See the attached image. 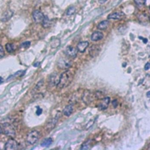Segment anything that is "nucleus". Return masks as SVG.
<instances>
[{
    "mask_svg": "<svg viewBox=\"0 0 150 150\" xmlns=\"http://www.w3.org/2000/svg\"><path fill=\"white\" fill-rule=\"evenodd\" d=\"M73 79V74L72 72L69 70L66 71L60 75L59 77V81L57 85V87L60 89L66 88L71 84Z\"/></svg>",
    "mask_w": 150,
    "mask_h": 150,
    "instance_id": "1",
    "label": "nucleus"
},
{
    "mask_svg": "<svg viewBox=\"0 0 150 150\" xmlns=\"http://www.w3.org/2000/svg\"><path fill=\"white\" fill-rule=\"evenodd\" d=\"M57 65L61 69H67L72 66L73 62L71 60L68 58L62 57L57 61Z\"/></svg>",
    "mask_w": 150,
    "mask_h": 150,
    "instance_id": "2",
    "label": "nucleus"
},
{
    "mask_svg": "<svg viewBox=\"0 0 150 150\" xmlns=\"http://www.w3.org/2000/svg\"><path fill=\"white\" fill-rule=\"evenodd\" d=\"M40 134L38 131L34 130L29 132L27 136V142L30 145L35 144L39 139Z\"/></svg>",
    "mask_w": 150,
    "mask_h": 150,
    "instance_id": "3",
    "label": "nucleus"
},
{
    "mask_svg": "<svg viewBox=\"0 0 150 150\" xmlns=\"http://www.w3.org/2000/svg\"><path fill=\"white\" fill-rule=\"evenodd\" d=\"M95 96L96 97V94H94L91 91L87 90L83 93L82 99L84 103H85L87 105H89L94 100Z\"/></svg>",
    "mask_w": 150,
    "mask_h": 150,
    "instance_id": "4",
    "label": "nucleus"
},
{
    "mask_svg": "<svg viewBox=\"0 0 150 150\" xmlns=\"http://www.w3.org/2000/svg\"><path fill=\"white\" fill-rule=\"evenodd\" d=\"M3 132L11 137H14L15 135V131L14 127L9 123H5L3 124Z\"/></svg>",
    "mask_w": 150,
    "mask_h": 150,
    "instance_id": "5",
    "label": "nucleus"
},
{
    "mask_svg": "<svg viewBox=\"0 0 150 150\" xmlns=\"http://www.w3.org/2000/svg\"><path fill=\"white\" fill-rule=\"evenodd\" d=\"M45 16L39 10H35L32 13V18L35 23H41L42 22Z\"/></svg>",
    "mask_w": 150,
    "mask_h": 150,
    "instance_id": "6",
    "label": "nucleus"
},
{
    "mask_svg": "<svg viewBox=\"0 0 150 150\" xmlns=\"http://www.w3.org/2000/svg\"><path fill=\"white\" fill-rule=\"evenodd\" d=\"M64 52L67 56L70 58H76L78 54V50L75 48L71 46H68L64 50Z\"/></svg>",
    "mask_w": 150,
    "mask_h": 150,
    "instance_id": "7",
    "label": "nucleus"
},
{
    "mask_svg": "<svg viewBox=\"0 0 150 150\" xmlns=\"http://www.w3.org/2000/svg\"><path fill=\"white\" fill-rule=\"evenodd\" d=\"M18 148V143L14 139H10L6 143L4 149L6 150H14Z\"/></svg>",
    "mask_w": 150,
    "mask_h": 150,
    "instance_id": "8",
    "label": "nucleus"
},
{
    "mask_svg": "<svg viewBox=\"0 0 150 150\" xmlns=\"http://www.w3.org/2000/svg\"><path fill=\"white\" fill-rule=\"evenodd\" d=\"M59 77L57 73H53L50 75L49 79V84L50 87L56 86L59 81Z\"/></svg>",
    "mask_w": 150,
    "mask_h": 150,
    "instance_id": "9",
    "label": "nucleus"
},
{
    "mask_svg": "<svg viewBox=\"0 0 150 150\" xmlns=\"http://www.w3.org/2000/svg\"><path fill=\"white\" fill-rule=\"evenodd\" d=\"M110 102V97H105L103 98L102 100V101L100 103V104L98 105V108L101 110H105L107 108L109 107V103Z\"/></svg>",
    "mask_w": 150,
    "mask_h": 150,
    "instance_id": "10",
    "label": "nucleus"
},
{
    "mask_svg": "<svg viewBox=\"0 0 150 150\" xmlns=\"http://www.w3.org/2000/svg\"><path fill=\"white\" fill-rule=\"evenodd\" d=\"M125 14L124 13L118 11V12H115L112 14H110L108 16L107 18L108 20H120L124 17Z\"/></svg>",
    "mask_w": 150,
    "mask_h": 150,
    "instance_id": "11",
    "label": "nucleus"
},
{
    "mask_svg": "<svg viewBox=\"0 0 150 150\" xmlns=\"http://www.w3.org/2000/svg\"><path fill=\"white\" fill-rule=\"evenodd\" d=\"M100 51V48L99 45H93L89 50L90 55L93 58L97 56Z\"/></svg>",
    "mask_w": 150,
    "mask_h": 150,
    "instance_id": "12",
    "label": "nucleus"
},
{
    "mask_svg": "<svg viewBox=\"0 0 150 150\" xmlns=\"http://www.w3.org/2000/svg\"><path fill=\"white\" fill-rule=\"evenodd\" d=\"M14 14V12L10 10H7L6 12H4L1 17V20L3 22H7L8 21H9L12 17L13 16Z\"/></svg>",
    "mask_w": 150,
    "mask_h": 150,
    "instance_id": "13",
    "label": "nucleus"
},
{
    "mask_svg": "<svg viewBox=\"0 0 150 150\" xmlns=\"http://www.w3.org/2000/svg\"><path fill=\"white\" fill-rule=\"evenodd\" d=\"M59 117L57 115L55 116V118H52L50 121H49L47 124V126H46V131H50L51 129H52L56 125L57 121H58V119H59Z\"/></svg>",
    "mask_w": 150,
    "mask_h": 150,
    "instance_id": "14",
    "label": "nucleus"
},
{
    "mask_svg": "<svg viewBox=\"0 0 150 150\" xmlns=\"http://www.w3.org/2000/svg\"><path fill=\"white\" fill-rule=\"evenodd\" d=\"M103 34L100 31L94 32L91 36V40L93 41H98L103 38Z\"/></svg>",
    "mask_w": 150,
    "mask_h": 150,
    "instance_id": "15",
    "label": "nucleus"
},
{
    "mask_svg": "<svg viewBox=\"0 0 150 150\" xmlns=\"http://www.w3.org/2000/svg\"><path fill=\"white\" fill-rule=\"evenodd\" d=\"M89 46V42L88 41H82L79 42L77 45L78 51L80 52H84L86 50L87 47Z\"/></svg>",
    "mask_w": 150,
    "mask_h": 150,
    "instance_id": "16",
    "label": "nucleus"
},
{
    "mask_svg": "<svg viewBox=\"0 0 150 150\" xmlns=\"http://www.w3.org/2000/svg\"><path fill=\"white\" fill-rule=\"evenodd\" d=\"M73 108L71 105H68L65 107V108L63 110V114L66 117H69L73 112Z\"/></svg>",
    "mask_w": 150,
    "mask_h": 150,
    "instance_id": "17",
    "label": "nucleus"
},
{
    "mask_svg": "<svg viewBox=\"0 0 150 150\" xmlns=\"http://www.w3.org/2000/svg\"><path fill=\"white\" fill-rule=\"evenodd\" d=\"M110 23L108 20H104V21H103L102 22H100L98 25H97V28L100 30H105L106 29L109 25Z\"/></svg>",
    "mask_w": 150,
    "mask_h": 150,
    "instance_id": "18",
    "label": "nucleus"
},
{
    "mask_svg": "<svg viewBox=\"0 0 150 150\" xmlns=\"http://www.w3.org/2000/svg\"><path fill=\"white\" fill-rule=\"evenodd\" d=\"M42 27L45 28H48V27H50L51 21L47 16L44 17V18H43V20L42 22Z\"/></svg>",
    "mask_w": 150,
    "mask_h": 150,
    "instance_id": "19",
    "label": "nucleus"
},
{
    "mask_svg": "<svg viewBox=\"0 0 150 150\" xmlns=\"http://www.w3.org/2000/svg\"><path fill=\"white\" fill-rule=\"evenodd\" d=\"M52 139L50 138H48L45 139L41 143V145L43 147H48L52 144Z\"/></svg>",
    "mask_w": 150,
    "mask_h": 150,
    "instance_id": "20",
    "label": "nucleus"
},
{
    "mask_svg": "<svg viewBox=\"0 0 150 150\" xmlns=\"http://www.w3.org/2000/svg\"><path fill=\"white\" fill-rule=\"evenodd\" d=\"M92 146V141L90 139L88 140L87 141L85 142L81 146V149H89Z\"/></svg>",
    "mask_w": 150,
    "mask_h": 150,
    "instance_id": "21",
    "label": "nucleus"
},
{
    "mask_svg": "<svg viewBox=\"0 0 150 150\" xmlns=\"http://www.w3.org/2000/svg\"><path fill=\"white\" fill-rule=\"evenodd\" d=\"M6 48L7 52L9 53H11V52H14L15 50V47L14 45L13 44H10V43L7 44L6 45Z\"/></svg>",
    "mask_w": 150,
    "mask_h": 150,
    "instance_id": "22",
    "label": "nucleus"
},
{
    "mask_svg": "<svg viewBox=\"0 0 150 150\" xmlns=\"http://www.w3.org/2000/svg\"><path fill=\"white\" fill-rule=\"evenodd\" d=\"M134 1L137 7L140 8L145 5L146 0H134Z\"/></svg>",
    "mask_w": 150,
    "mask_h": 150,
    "instance_id": "23",
    "label": "nucleus"
},
{
    "mask_svg": "<svg viewBox=\"0 0 150 150\" xmlns=\"http://www.w3.org/2000/svg\"><path fill=\"white\" fill-rule=\"evenodd\" d=\"M75 11H76V8H75L74 7H70L67 11V13H66V14L68 16H71L73 15Z\"/></svg>",
    "mask_w": 150,
    "mask_h": 150,
    "instance_id": "24",
    "label": "nucleus"
},
{
    "mask_svg": "<svg viewBox=\"0 0 150 150\" xmlns=\"http://www.w3.org/2000/svg\"><path fill=\"white\" fill-rule=\"evenodd\" d=\"M30 45H31V42L30 41H26V42H22L21 44L20 47L23 48H28L30 47Z\"/></svg>",
    "mask_w": 150,
    "mask_h": 150,
    "instance_id": "25",
    "label": "nucleus"
},
{
    "mask_svg": "<svg viewBox=\"0 0 150 150\" xmlns=\"http://www.w3.org/2000/svg\"><path fill=\"white\" fill-rule=\"evenodd\" d=\"M23 74H24L23 71H19L17 72H16L15 74H14L13 76H11V77H9L8 79H10L11 78H13V77H18V76H21V77L22 76Z\"/></svg>",
    "mask_w": 150,
    "mask_h": 150,
    "instance_id": "26",
    "label": "nucleus"
},
{
    "mask_svg": "<svg viewBox=\"0 0 150 150\" xmlns=\"http://www.w3.org/2000/svg\"><path fill=\"white\" fill-rule=\"evenodd\" d=\"M4 55H5V52H4L3 47L1 44H0V59L4 57Z\"/></svg>",
    "mask_w": 150,
    "mask_h": 150,
    "instance_id": "27",
    "label": "nucleus"
},
{
    "mask_svg": "<svg viewBox=\"0 0 150 150\" xmlns=\"http://www.w3.org/2000/svg\"><path fill=\"white\" fill-rule=\"evenodd\" d=\"M42 109L41 108L39 107H37V110H36V115H40L41 114H42Z\"/></svg>",
    "mask_w": 150,
    "mask_h": 150,
    "instance_id": "28",
    "label": "nucleus"
},
{
    "mask_svg": "<svg viewBox=\"0 0 150 150\" xmlns=\"http://www.w3.org/2000/svg\"><path fill=\"white\" fill-rule=\"evenodd\" d=\"M112 104H113L114 108H116L117 107V105H118V101H117V100H113V102H112Z\"/></svg>",
    "mask_w": 150,
    "mask_h": 150,
    "instance_id": "29",
    "label": "nucleus"
},
{
    "mask_svg": "<svg viewBox=\"0 0 150 150\" xmlns=\"http://www.w3.org/2000/svg\"><path fill=\"white\" fill-rule=\"evenodd\" d=\"M149 68H150V64H149V62H147L145 65V68H144L145 70L147 71L149 69Z\"/></svg>",
    "mask_w": 150,
    "mask_h": 150,
    "instance_id": "30",
    "label": "nucleus"
},
{
    "mask_svg": "<svg viewBox=\"0 0 150 150\" xmlns=\"http://www.w3.org/2000/svg\"><path fill=\"white\" fill-rule=\"evenodd\" d=\"M3 82H4L3 79L1 77H0V84H1Z\"/></svg>",
    "mask_w": 150,
    "mask_h": 150,
    "instance_id": "31",
    "label": "nucleus"
},
{
    "mask_svg": "<svg viewBox=\"0 0 150 150\" xmlns=\"http://www.w3.org/2000/svg\"><path fill=\"white\" fill-rule=\"evenodd\" d=\"M139 39H142L144 41V43H146L147 41H148V40L146 39H143V38H142V37H139Z\"/></svg>",
    "mask_w": 150,
    "mask_h": 150,
    "instance_id": "32",
    "label": "nucleus"
},
{
    "mask_svg": "<svg viewBox=\"0 0 150 150\" xmlns=\"http://www.w3.org/2000/svg\"><path fill=\"white\" fill-rule=\"evenodd\" d=\"M39 64H40L39 62H38H38H36V64H35L34 65L35 67H38V66L39 65Z\"/></svg>",
    "mask_w": 150,
    "mask_h": 150,
    "instance_id": "33",
    "label": "nucleus"
},
{
    "mask_svg": "<svg viewBox=\"0 0 150 150\" xmlns=\"http://www.w3.org/2000/svg\"><path fill=\"white\" fill-rule=\"evenodd\" d=\"M1 133H3V128L0 127V134H1Z\"/></svg>",
    "mask_w": 150,
    "mask_h": 150,
    "instance_id": "34",
    "label": "nucleus"
},
{
    "mask_svg": "<svg viewBox=\"0 0 150 150\" xmlns=\"http://www.w3.org/2000/svg\"><path fill=\"white\" fill-rule=\"evenodd\" d=\"M146 96H147V97H149V91H148V93H147V94H146Z\"/></svg>",
    "mask_w": 150,
    "mask_h": 150,
    "instance_id": "35",
    "label": "nucleus"
}]
</instances>
